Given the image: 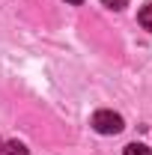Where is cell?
<instances>
[{
    "instance_id": "1",
    "label": "cell",
    "mask_w": 152,
    "mask_h": 155,
    "mask_svg": "<svg viewBox=\"0 0 152 155\" xmlns=\"http://www.w3.org/2000/svg\"><path fill=\"white\" fill-rule=\"evenodd\" d=\"M93 128L98 134H119L122 128H125V122H122V116L114 114V110H98L93 116Z\"/></svg>"
},
{
    "instance_id": "2",
    "label": "cell",
    "mask_w": 152,
    "mask_h": 155,
    "mask_svg": "<svg viewBox=\"0 0 152 155\" xmlns=\"http://www.w3.org/2000/svg\"><path fill=\"white\" fill-rule=\"evenodd\" d=\"M137 21H140L143 30H149V33H152V3H149V6H143V9L137 12Z\"/></svg>"
},
{
    "instance_id": "7",
    "label": "cell",
    "mask_w": 152,
    "mask_h": 155,
    "mask_svg": "<svg viewBox=\"0 0 152 155\" xmlns=\"http://www.w3.org/2000/svg\"><path fill=\"white\" fill-rule=\"evenodd\" d=\"M0 152H3V143H0Z\"/></svg>"
},
{
    "instance_id": "6",
    "label": "cell",
    "mask_w": 152,
    "mask_h": 155,
    "mask_svg": "<svg viewBox=\"0 0 152 155\" xmlns=\"http://www.w3.org/2000/svg\"><path fill=\"white\" fill-rule=\"evenodd\" d=\"M66 3H81V0H66Z\"/></svg>"
},
{
    "instance_id": "3",
    "label": "cell",
    "mask_w": 152,
    "mask_h": 155,
    "mask_svg": "<svg viewBox=\"0 0 152 155\" xmlns=\"http://www.w3.org/2000/svg\"><path fill=\"white\" fill-rule=\"evenodd\" d=\"M3 155H30V152H27V146H24V143H18V140H9V143L3 146Z\"/></svg>"
},
{
    "instance_id": "4",
    "label": "cell",
    "mask_w": 152,
    "mask_h": 155,
    "mask_svg": "<svg viewBox=\"0 0 152 155\" xmlns=\"http://www.w3.org/2000/svg\"><path fill=\"white\" fill-rule=\"evenodd\" d=\"M122 155H152V152H149V146H143V143H128Z\"/></svg>"
},
{
    "instance_id": "5",
    "label": "cell",
    "mask_w": 152,
    "mask_h": 155,
    "mask_svg": "<svg viewBox=\"0 0 152 155\" xmlns=\"http://www.w3.org/2000/svg\"><path fill=\"white\" fill-rule=\"evenodd\" d=\"M101 6H107V9H116V12H119V9L128 6V0H101Z\"/></svg>"
}]
</instances>
